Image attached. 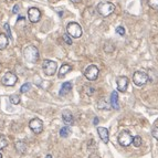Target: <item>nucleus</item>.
Here are the masks:
<instances>
[{"instance_id": "e433bc0d", "label": "nucleus", "mask_w": 158, "mask_h": 158, "mask_svg": "<svg viewBox=\"0 0 158 158\" xmlns=\"http://www.w3.org/2000/svg\"><path fill=\"white\" fill-rule=\"evenodd\" d=\"M7 1H14V0H7Z\"/></svg>"}, {"instance_id": "9d476101", "label": "nucleus", "mask_w": 158, "mask_h": 158, "mask_svg": "<svg viewBox=\"0 0 158 158\" xmlns=\"http://www.w3.org/2000/svg\"><path fill=\"white\" fill-rule=\"evenodd\" d=\"M18 81V77L12 72H7L2 77V84L6 86H13Z\"/></svg>"}, {"instance_id": "bb28decb", "label": "nucleus", "mask_w": 158, "mask_h": 158, "mask_svg": "<svg viewBox=\"0 0 158 158\" xmlns=\"http://www.w3.org/2000/svg\"><path fill=\"white\" fill-rule=\"evenodd\" d=\"M115 32L117 34H120V35H124L125 34V29L122 27V26H118V27H116L115 28Z\"/></svg>"}, {"instance_id": "f03ea898", "label": "nucleus", "mask_w": 158, "mask_h": 158, "mask_svg": "<svg viewBox=\"0 0 158 158\" xmlns=\"http://www.w3.org/2000/svg\"><path fill=\"white\" fill-rule=\"evenodd\" d=\"M96 9H97V12L102 16V17H108L110 14H112L114 12L115 10V6L113 4H111V2H107V1H102L100 2L97 7H96Z\"/></svg>"}, {"instance_id": "0eeeda50", "label": "nucleus", "mask_w": 158, "mask_h": 158, "mask_svg": "<svg viewBox=\"0 0 158 158\" xmlns=\"http://www.w3.org/2000/svg\"><path fill=\"white\" fill-rule=\"evenodd\" d=\"M118 142H120L122 146L127 147L133 143V137H132V135H130L128 130H122L120 135H118Z\"/></svg>"}, {"instance_id": "cd10ccee", "label": "nucleus", "mask_w": 158, "mask_h": 158, "mask_svg": "<svg viewBox=\"0 0 158 158\" xmlns=\"http://www.w3.org/2000/svg\"><path fill=\"white\" fill-rule=\"evenodd\" d=\"M63 40L67 42V44H69V45H71L72 44V39L70 38V34L69 33H67V34H64L63 35Z\"/></svg>"}, {"instance_id": "aec40b11", "label": "nucleus", "mask_w": 158, "mask_h": 158, "mask_svg": "<svg viewBox=\"0 0 158 158\" xmlns=\"http://www.w3.org/2000/svg\"><path fill=\"white\" fill-rule=\"evenodd\" d=\"M97 107L100 108V110H110V106L107 104V102L105 101V98H101L98 101V103H97Z\"/></svg>"}, {"instance_id": "5701e85b", "label": "nucleus", "mask_w": 158, "mask_h": 158, "mask_svg": "<svg viewBox=\"0 0 158 158\" xmlns=\"http://www.w3.org/2000/svg\"><path fill=\"white\" fill-rule=\"evenodd\" d=\"M133 145H134L135 147H139L140 145H142V137L140 136H135V137H133Z\"/></svg>"}, {"instance_id": "412c9836", "label": "nucleus", "mask_w": 158, "mask_h": 158, "mask_svg": "<svg viewBox=\"0 0 158 158\" xmlns=\"http://www.w3.org/2000/svg\"><path fill=\"white\" fill-rule=\"evenodd\" d=\"M10 102L12 103V104H14V105H18L20 103V96L18 95V94H12V95H10L9 97Z\"/></svg>"}, {"instance_id": "6ab92c4d", "label": "nucleus", "mask_w": 158, "mask_h": 158, "mask_svg": "<svg viewBox=\"0 0 158 158\" xmlns=\"http://www.w3.org/2000/svg\"><path fill=\"white\" fill-rule=\"evenodd\" d=\"M70 134H71V129L69 128L67 126H64V127H62V128L60 129V136L63 137V138H67Z\"/></svg>"}, {"instance_id": "9b49d317", "label": "nucleus", "mask_w": 158, "mask_h": 158, "mask_svg": "<svg viewBox=\"0 0 158 158\" xmlns=\"http://www.w3.org/2000/svg\"><path fill=\"white\" fill-rule=\"evenodd\" d=\"M128 77H118L116 80V84H117V90L122 93L126 92L127 86H128Z\"/></svg>"}, {"instance_id": "393cba45", "label": "nucleus", "mask_w": 158, "mask_h": 158, "mask_svg": "<svg viewBox=\"0 0 158 158\" xmlns=\"http://www.w3.org/2000/svg\"><path fill=\"white\" fill-rule=\"evenodd\" d=\"M115 50V47L113 44H105L104 45V51L106 53H112Z\"/></svg>"}, {"instance_id": "4468645a", "label": "nucleus", "mask_w": 158, "mask_h": 158, "mask_svg": "<svg viewBox=\"0 0 158 158\" xmlns=\"http://www.w3.org/2000/svg\"><path fill=\"white\" fill-rule=\"evenodd\" d=\"M111 106L114 110H120V103H118V94L116 91L111 93Z\"/></svg>"}, {"instance_id": "a878e982", "label": "nucleus", "mask_w": 158, "mask_h": 158, "mask_svg": "<svg viewBox=\"0 0 158 158\" xmlns=\"http://www.w3.org/2000/svg\"><path fill=\"white\" fill-rule=\"evenodd\" d=\"M30 89H31V84H30V83H26V84H23V85L21 86L20 92H21V93H26V92H28Z\"/></svg>"}, {"instance_id": "b1692460", "label": "nucleus", "mask_w": 158, "mask_h": 158, "mask_svg": "<svg viewBox=\"0 0 158 158\" xmlns=\"http://www.w3.org/2000/svg\"><path fill=\"white\" fill-rule=\"evenodd\" d=\"M148 6L152 9L158 10V0H148Z\"/></svg>"}, {"instance_id": "20e7f679", "label": "nucleus", "mask_w": 158, "mask_h": 158, "mask_svg": "<svg viewBox=\"0 0 158 158\" xmlns=\"http://www.w3.org/2000/svg\"><path fill=\"white\" fill-rule=\"evenodd\" d=\"M148 74L144 71H136L133 75V82L135 85L137 86H143L148 82Z\"/></svg>"}, {"instance_id": "f257e3e1", "label": "nucleus", "mask_w": 158, "mask_h": 158, "mask_svg": "<svg viewBox=\"0 0 158 158\" xmlns=\"http://www.w3.org/2000/svg\"><path fill=\"white\" fill-rule=\"evenodd\" d=\"M23 57L29 63H35L39 60V50L34 45H28L23 50Z\"/></svg>"}, {"instance_id": "a211bd4d", "label": "nucleus", "mask_w": 158, "mask_h": 158, "mask_svg": "<svg viewBox=\"0 0 158 158\" xmlns=\"http://www.w3.org/2000/svg\"><path fill=\"white\" fill-rule=\"evenodd\" d=\"M72 67L70 65H67V64H63L61 69H60V71H59V77H63L64 75H67L69 72L71 71Z\"/></svg>"}, {"instance_id": "f8f14e48", "label": "nucleus", "mask_w": 158, "mask_h": 158, "mask_svg": "<svg viewBox=\"0 0 158 158\" xmlns=\"http://www.w3.org/2000/svg\"><path fill=\"white\" fill-rule=\"evenodd\" d=\"M97 133H98V136L101 137L103 143H105V144L108 143V140H110V135H108L107 128H105V127H97Z\"/></svg>"}, {"instance_id": "4be33fe9", "label": "nucleus", "mask_w": 158, "mask_h": 158, "mask_svg": "<svg viewBox=\"0 0 158 158\" xmlns=\"http://www.w3.org/2000/svg\"><path fill=\"white\" fill-rule=\"evenodd\" d=\"M8 146V140L4 135H0V149H4Z\"/></svg>"}, {"instance_id": "2f4dec72", "label": "nucleus", "mask_w": 158, "mask_h": 158, "mask_svg": "<svg viewBox=\"0 0 158 158\" xmlns=\"http://www.w3.org/2000/svg\"><path fill=\"white\" fill-rule=\"evenodd\" d=\"M18 12H19V6L16 5L13 7V13H18Z\"/></svg>"}, {"instance_id": "7ed1b4c3", "label": "nucleus", "mask_w": 158, "mask_h": 158, "mask_svg": "<svg viewBox=\"0 0 158 158\" xmlns=\"http://www.w3.org/2000/svg\"><path fill=\"white\" fill-rule=\"evenodd\" d=\"M57 69V64L55 61H52V60H44L42 63V70L43 72L48 75V77H52L55 74Z\"/></svg>"}, {"instance_id": "7c9ffc66", "label": "nucleus", "mask_w": 158, "mask_h": 158, "mask_svg": "<svg viewBox=\"0 0 158 158\" xmlns=\"http://www.w3.org/2000/svg\"><path fill=\"white\" fill-rule=\"evenodd\" d=\"M93 92H94V87H87L86 93H89V95H92V94H93Z\"/></svg>"}, {"instance_id": "39448f33", "label": "nucleus", "mask_w": 158, "mask_h": 158, "mask_svg": "<svg viewBox=\"0 0 158 158\" xmlns=\"http://www.w3.org/2000/svg\"><path fill=\"white\" fill-rule=\"evenodd\" d=\"M67 33L74 39L80 38V37L82 35L81 26H80L79 23H77V22H70V23L67 24Z\"/></svg>"}, {"instance_id": "ddd939ff", "label": "nucleus", "mask_w": 158, "mask_h": 158, "mask_svg": "<svg viewBox=\"0 0 158 158\" xmlns=\"http://www.w3.org/2000/svg\"><path fill=\"white\" fill-rule=\"evenodd\" d=\"M62 120L67 125H74V118L70 111H63L62 112Z\"/></svg>"}, {"instance_id": "c85d7f7f", "label": "nucleus", "mask_w": 158, "mask_h": 158, "mask_svg": "<svg viewBox=\"0 0 158 158\" xmlns=\"http://www.w3.org/2000/svg\"><path fill=\"white\" fill-rule=\"evenodd\" d=\"M5 30L7 31V33H8V37H9V39L12 38V35H11V31H10V26L8 23H5Z\"/></svg>"}, {"instance_id": "f704fd0d", "label": "nucleus", "mask_w": 158, "mask_h": 158, "mask_svg": "<svg viewBox=\"0 0 158 158\" xmlns=\"http://www.w3.org/2000/svg\"><path fill=\"white\" fill-rule=\"evenodd\" d=\"M45 158H52V156H51V155H47V157Z\"/></svg>"}, {"instance_id": "c9c22d12", "label": "nucleus", "mask_w": 158, "mask_h": 158, "mask_svg": "<svg viewBox=\"0 0 158 158\" xmlns=\"http://www.w3.org/2000/svg\"><path fill=\"white\" fill-rule=\"evenodd\" d=\"M0 158H2V154L0 153Z\"/></svg>"}, {"instance_id": "dca6fc26", "label": "nucleus", "mask_w": 158, "mask_h": 158, "mask_svg": "<svg viewBox=\"0 0 158 158\" xmlns=\"http://www.w3.org/2000/svg\"><path fill=\"white\" fill-rule=\"evenodd\" d=\"M14 147H16V149H17L20 154L27 153V145H26V143H23L22 140H18V142H16Z\"/></svg>"}, {"instance_id": "72a5a7b5", "label": "nucleus", "mask_w": 158, "mask_h": 158, "mask_svg": "<svg viewBox=\"0 0 158 158\" xmlns=\"http://www.w3.org/2000/svg\"><path fill=\"white\" fill-rule=\"evenodd\" d=\"M98 123V118H94V125H96Z\"/></svg>"}, {"instance_id": "6e6552de", "label": "nucleus", "mask_w": 158, "mask_h": 158, "mask_svg": "<svg viewBox=\"0 0 158 158\" xmlns=\"http://www.w3.org/2000/svg\"><path fill=\"white\" fill-rule=\"evenodd\" d=\"M29 127H30V129H31L33 133L40 134V133H42V130H43V122L40 120V118H33V120H30Z\"/></svg>"}, {"instance_id": "2eb2a0df", "label": "nucleus", "mask_w": 158, "mask_h": 158, "mask_svg": "<svg viewBox=\"0 0 158 158\" xmlns=\"http://www.w3.org/2000/svg\"><path fill=\"white\" fill-rule=\"evenodd\" d=\"M71 89H72V83H70V82H64V83L62 84V87H61L59 94H60V96L67 95V93H70Z\"/></svg>"}, {"instance_id": "1a4fd4ad", "label": "nucleus", "mask_w": 158, "mask_h": 158, "mask_svg": "<svg viewBox=\"0 0 158 158\" xmlns=\"http://www.w3.org/2000/svg\"><path fill=\"white\" fill-rule=\"evenodd\" d=\"M28 18L32 23H37L41 19V11L38 8H34V7L30 8L28 10Z\"/></svg>"}, {"instance_id": "423d86ee", "label": "nucleus", "mask_w": 158, "mask_h": 158, "mask_svg": "<svg viewBox=\"0 0 158 158\" xmlns=\"http://www.w3.org/2000/svg\"><path fill=\"white\" fill-rule=\"evenodd\" d=\"M98 67L94 65V64H91V65H89V67H86L84 72H83V74H84V77L89 80V81H95L97 77H98Z\"/></svg>"}, {"instance_id": "c756f323", "label": "nucleus", "mask_w": 158, "mask_h": 158, "mask_svg": "<svg viewBox=\"0 0 158 158\" xmlns=\"http://www.w3.org/2000/svg\"><path fill=\"white\" fill-rule=\"evenodd\" d=\"M152 135L154 136V138H156L158 140V127H155V128L152 130Z\"/></svg>"}, {"instance_id": "f3484780", "label": "nucleus", "mask_w": 158, "mask_h": 158, "mask_svg": "<svg viewBox=\"0 0 158 158\" xmlns=\"http://www.w3.org/2000/svg\"><path fill=\"white\" fill-rule=\"evenodd\" d=\"M8 38L9 37H7V34L0 33V50H5L8 47V43H9Z\"/></svg>"}, {"instance_id": "473e14b6", "label": "nucleus", "mask_w": 158, "mask_h": 158, "mask_svg": "<svg viewBox=\"0 0 158 158\" xmlns=\"http://www.w3.org/2000/svg\"><path fill=\"white\" fill-rule=\"evenodd\" d=\"M71 2H73V4H79V2H81L82 0H70Z\"/></svg>"}]
</instances>
